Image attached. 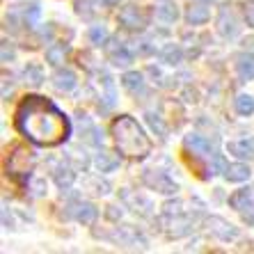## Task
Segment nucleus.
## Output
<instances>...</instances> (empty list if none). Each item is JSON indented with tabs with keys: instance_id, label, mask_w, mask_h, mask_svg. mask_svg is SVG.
<instances>
[{
	"instance_id": "nucleus-22",
	"label": "nucleus",
	"mask_w": 254,
	"mask_h": 254,
	"mask_svg": "<svg viewBox=\"0 0 254 254\" xmlns=\"http://www.w3.org/2000/svg\"><path fill=\"white\" fill-rule=\"evenodd\" d=\"M110 62H113L115 66H128L130 62H133V53L124 46L113 48V51H110Z\"/></svg>"
},
{
	"instance_id": "nucleus-5",
	"label": "nucleus",
	"mask_w": 254,
	"mask_h": 254,
	"mask_svg": "<svg viewBox=\"0 0 254 254\" xmlns=\"http://www.w3.org/2000/svg\"><path fill=\"white\" fill-rule=\"evenodd\" d=\"M144 184L151 190H156V192H163V195L177 192V184L167 177L165 172H158V170H149L147 174H144Z\"/></svg>"
},
{
	"instance_id": "nucleus-30",
	"label": "nucleus",
	"mask_w": 254,
	"mask_h": 254,
	"mask_svg": "<svg viewBox=\"0 0 254 254\" xmlns=\"http://www.w3.org/2000/svg\"><path fill=\"white\" fill-rule=\"evenodd\" d=\"M243 213V220L248 222V225H254V204H250L248 211H241Z\"/></svg>"
},
{
	"instance_id": "nucleus-17",
	"label": "nucleus",
	"mask_w": 254,
	"mask_h": 254,
	"mask_svg": "<svg viewBox=\"0 0 254 254\" xmlns=\"http://www.w3.org/2000/svg\"><path fill=\"white\" fill-rule=\"evenodd\" d=\"M66 51H69L66 44H53V46H48L46 48V62L51 66H60L66 58Z\"/></svg>"
},
{
	"instance_id": "nucleus-1",
	"label": "nucleus",
	"mask_w": 254,
	"mask_h": 254,
	"mask_svg": "<svg viewBox=\"0 0 254 254\" xmlns=\"http://www.w3.org/2000/svg\"><path fill=\"white\" fill-rule=\"evenodd\" d=\"M14 126L23 137L37 147H58L69 140L71 122L53 101L30 94L16 108Z\"/></svg>"
},
{
	"instance_id": "nucleus-29",
	"label": "nucleus",
	"mask_w": 254,
	"mask_h": 254,
	"mask_svg": "<svg viewBox=\"0 0 254 254\" xmlns=\"http://www.w3.org/2000/svg\"><path fill=\"white\" fill-rule=\"evenodd\" d=\"M149 124L154 126V130L158 128V133H160V137H165V126H163V122L160 119H156L154 115H149Z\"/></svg>"
},
{
	"instance_id": "nucleus-28",
	"label": "nucleus",
	"mask_w": 254,
	"mask_h": 254,
	"mask_svg": "<svg viewBox=\"0 0 254 254\" xmlns=\"http://www.w3.org/2000/svg\"><path fill=\"white\" fill-rule=\"evenodd\" d=\"M14 60V48L9 42H2V62H12Z\"/></svg>"
},
{
	"instance_id": "nucleus-16",
	"label": "nucleus",
	"mask_w": 254,
	"mask_h": 254,
	"mask_svg": "<svg viewBox=\"0 0 254 254\" xmlns=\"http://www.w3.org/2000/svg\"><path fill=\"white\" fill-rule=\"evenodd\" d=\"M122 85L128 89L130 94H135V96L144 92V78H142V73H137V71H128V73H124Z\"/></svg>"
},
{
	"instance_id": "nucleus-15",
	"label": "nucleus",
	"mask_w": 254,
	"mask_h": 254,
	"mask_svg": "<svg viewBox=\"0 0 254 254\" xmlns=\"http://www.w3.org/2000/svg\"><path fill=\"white\" fill-rule=\"evenodd\" d=\"M94 165L99 172H113L115 167H119V156L113 151H99L94 156Z\"/></svg>"
},
{
	"instance_id": "nucleus-4",
	"label": "nucleus",
	"mask_w": 254,
	"mask_h": 254,
	"mask_svg": "<svg viewBox=\"0 0 254 254\" xmlns=\"http://www.w3.org/2000/svg\"><path fill=\"white\" fill-rule=\"evenodd\" d=\"M218 32L225 39H234V37L238 35V18L236 14H234V9H231V5H222L218 12Z\"/></svg>"
},
{
	"instance_id": "nucleus-31",
	"label": "nucleus",
	"mask_w": 254,
	"mask_h": 254,
	"mask_svg": "<svg viewBox=\"0 0 254 254\" xmlns=\"http://www.w3.org/2000/svg\"><path fill=\"white\" fill-rule=\"evenodd\" d=\"M96 5H101V7H110V5H115V0H96Z\"/></svg>"
},
{
	"instance_id": "nucleus-20",
	"label": "nucleus",
	"mask_w": 254,
	"mask_h": 254,
	"mask_svg": "<svg viewBox=\"0 0 254 254\" xmlns=\"http://www.w3.org/2000/svg\"><path fill=\"white\" fill-rule=\"evenodd\" d=\"M23 80L25 85H32V87H39L44 83V71L39 64H28L23 69Z\"/></svg>"
},
{
	"instance_id": "nucleus-25",
	"label": "nucleus",
	"mask_w": 254,
	"mask_h": 254,
	"mask_svg": "<svg viewBox=\"0 0 254 254\" xmlns=\"http://www.w3.org/2000/svg\"><path fill=\"white\" fill-rule=\"evenodd\" d=\"M103 87H106V108H113L115 106V85H113V78H103Z\"/></svg>"
},
{
	"instance_id": "nucleus-23",
	"label": "nucleus",
	"mask_w": 254,
	"mask_h": 254,
	"mask_svg": "<svg viewBox=\"0 0 254 254\" xmlns=\"http://www.w3.org/2000/svg\"><path fill=\"white\" fill-rule=\"evenodd\" d=\"M211 220L218 225V227H211V231H213V234H218L222 241H229V238H236L238 236V231L234 229L231 225H227L225 220H220V218H211Z\"/></svg>"
},
{
	"instance_id": "nucleus-12",
	"label": "nucleus",
	"mask_w": 254,
	"mask_h": 254,
	"mask_svg": "<svg viewBox=\"0 0 254 254\" xmlns=\"http://www.w3.org/2000/svg\"><path fill=\"white\" fill-rule=\"evenodd\" d=\"M254 204V190L252 188H241L229 197V206L236 211H245V208Z\"/></svg>"
},
{
	"instance_id": "nucleus-18",
	"label": "nucleus",
	"mask_w": 254,
	"mask_h": 254,
	"mask_svg": "<svg viewBox=\"0 0 254 254\" xmlns=\"http://www.w3.org/2000/svg\"><path fill=\"white\" fill-rule=\"evenodd\" d=\"M156 18L163 21V23H174L179 18V9L174 2H163V5L156 7Z\"/></svg>"
},
{
	"instance_id": "nucleus-7",
	"label": "nucleus",
	"mask_w": 254,
	"mask_h": 254,
	"mask_svg": "<svg viewBox=\"0 0 254 254\" xmlns=\"http://www.w3.org/2000/svg\"><path fill=\"white\" fill-rule=\"evenodd\" d=\"M186 144V151L195 158H201V160H211L213 158V149H211V142L204 140L199 135H186L184 140Z\"/></svg>"
},
{
	"instance_id": "nucleus-26",
	"label": "nucleus",
	"mask_w": 254,
	"mask_h": 254,
	"mask_svg": "<svg viewBox=\"0 0 254 254\" xmlns=\"http://www.w3.org/2000/svg\"><path fill=\"white\" fill-rule=\"evenodd\" d=\"M89 39H92V44H103V42L108 39L106 28H101V25H94V28H89Z\"/></svg>"
},
{
	"instance_id": "nucleus-9",
	"label": "nucleus",
	"mask_w": 254,
	"mask_h": 254,
	"mask_svg": "<svg viewBox=\"0 0 254 254\" xmlns=\"http://www.w3.org/2000/svg\"><path fill=\"white\" fill-rule=\"evenodd\" d=\"M252 177V170H250L245 163H231V165H225V179L231 181V184H243Z\"/></svg>"
},
{
	"instance_id": "nucleus-10",
	"label": "nucleus",
	"mask_w": 254,
	"mask_h": 254,
	"mask_svg": "<svg viewBox=\"0 0 254 254\" xmlns=\"http://www.w3.org/2000/svg\"><path fill=\"white\" fill-rule=\"evenodd\" d=\"M227 151L236 158H254V140H234L227 144Z\"/></svg>"
},
{
	"instance_id": "nucleus-2",
	"label": "nucleus",
	"mask_w": 254,
	"mask_h": 254,
	"mask_svg": "<svg viewBox=\"0 0 254 254\" xmlns=\"http://www.w3.org/2000/svg\"><path fill=\"white\" fill-rule=\"evenodd\" d=\"M119 154L133 160H142L151 154V140L140 124L128 115H119L110 126Z\"/></svg>"
},
{
	"instance_id": "nucleus-24",
	"label": "nucleus",
	"mask_w": 254,
	"mask_h": 254,
	"mask_svg": "<svg viewBox=\"0 0 254 254\" xmlns=\"http://www.w3.org/2000/svg\"><path fill=\"white\" fill-rule=\"evenodd\" d=\"M181 58H184V51L179 46H174V44H167L165 48H163V53H160V60L165 62V64H179L181 62Z\"/></svg>"
},
{
	"instance_id": "nucleus-11",
	"label": "nucleus",
	"mask_w": 254,
	"mask_h": 254,
	"mask_svg": "<svg viewBox=\"0 0 254 254\" xmlns=\"http://www.w3.org/2000/svg\"><path fill=\"white\" fill-rule=\"evenodd\" d=\"M76 73L71 69H58L53 76V85L60 89V92H71V89L76 87Z\"/></svg>"
},
{
	"instance_id": "nucleus-21",
	"label": "nucleus",
	"mask_w": 254,
	"mask_h": 254,
	"mask_svg": "<svg viewBox=\"0 0 254 254\" xmlns=\"http://www.w3.org/2000/svg\"><path fill=\"white\" fill-rule=\"evenodd\" d=\"M53 179H55V184H58L60 188H69V186L73 184V179H76V174L71 172V167L60 165V167H55Z\"/></svg>"
},
{
	"instance_id": "nucleus-6",
	"label": "nucleus",
	"mask_w": 254,
	"mask_h": 254,
	"mask_svg": "<svg viewBox=\"0 0 254 254\" xmlns=\"http://www.w3.org/2000/svg\"><path fill=\"white\" fill-rule=\"evenodd\" d=\"M119 23L124 25L126 30H142L147 25V16L142 14L140 7L135 5H126L122 12H119Z\"/></svg>"
},
{
	"instance_id": "nucleus-19",
	"label": "nucleus",
	"mask_w": 254,
	"mask_h": 254,
	"mask_svg": "<svg viewBox=\"0 0 254 254\" xmlns=\"http://www.w3.org/2000/svg\"><path fill=\"white\" fill-rule=\"evenodd\" d=\"M234 106H236V113L241 115V117H252L254 115V96L238 94L236 101H234Z\"/></svg>"
},
{
	"instance_id": "nucleus-3",
	"label": "nucleus",
	"mask_w": 254,
	"mask_h": 254,
	"mask_svg": "<svg viewBox=\"0 0 254 254\" xmlns=\"http://www.w3.org/2000/svg\"><path fill=\"white\" fill-rule=\"evenodd\" d=\"M7 174L14 179V181H21L23 184L25 179L30 177V172L35 167V154L25 147H14L12 154L7 156Z\"/></svg>"
},
{
	"instance_id": "nucleus-13",
	"label": "nucleus",
	"mask_w": 254,
	"mask_h": 254,
	"mask_svg": "<svg viewBox=\"0 0 254 254\" xmlns=\"http://www.w3.org/2000/svg\"><path fill=\"white\" fill-rule=\"evenodd\" d=\"M208 18H211V12H208V7L201 5V2L190 5L188 12H186V21H188L190 25H201V23H206Z\"/></svg>"
},
{
	"instance_id": "nucleus-8",
	"label": "nucleus",
	"mask_w": 254,
	"mask_h": 254,
	"mask_svg": "<svg viewBox=\"0 0 254 254\" xmlns=\"http://www.w3.org/2000/svg\"><path fill=\"white\" fill-rule=\"evenodd\" d=\"M236 73L241 78L243 83H248V80H254V53L245 51L236 58Z\"/></svg>"
},
{
	"instance_id": "nucleus-14",
	"label": "nucleus",
	"mask_w": 254,
	"mask_h": 254,
	"mask_svg": "<svg viewBox=\"0 0 254 254\" xmlns=\"http://www.w3.org/2000/svg\"><path fill=\"white\" fill-rule=\"evenodd\" d=\"M96 218H99V211H96L94 204H89V201L76 204V220L78 222H83V225H94Z\"/></svg>"
},
{
	"instance_id": "nucleus-27",
	"label": "nucleus",
	"mask_w": 254,
	"mask_h": 254,
	"mask_svg": "<svg viewBox=\"0 0 254 254\" xmlns=\"http://www.w3.org/2000/svg\"><path fill=\"white\" fill-rule=\"evenodd\" d=\"M243 16H245L250 28H254V0H250V2L243 5Z\"/></svg>"
}]
</instances>
